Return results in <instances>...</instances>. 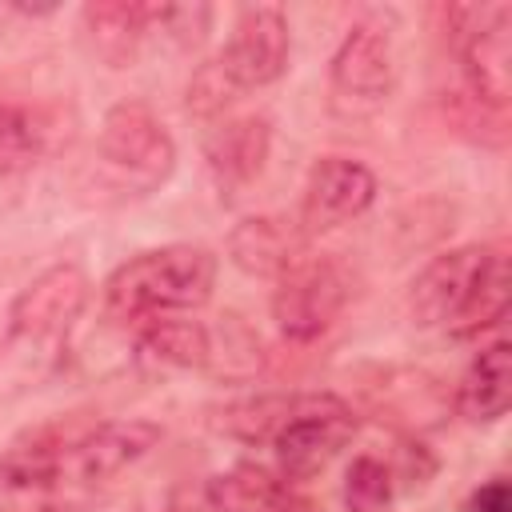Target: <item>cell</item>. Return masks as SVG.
<instances>
[{
  "label": "cell",
  "mask_w": 512,
  "mask_h": 512,
  "mask_svg": "<svg viewBox=\"0 0 512 512\" xmlns=\"http://www.w3.org/2000/svg\"><path fill=\"white\" fill-rule=\"evenodd\" d=\"M372 200H376V176L368 164H360L352 156H324L312 164V172L304 180L296 224L312 240V236H324V232L364 216L372 208Z\"/></svg>",
  "instance_id": "8fae6325"
},
{
  "label": "cell",
  "mask_w": 512,
  "mask_h": 512,
  "mask_svg": "<svg viewBox=\"0 0 512 512\" xmlns=\"http://www.w3.org/2000/svg\"><path fill=\"white\" fill-rule=\"evenodd\" d=\"M472 512H512V504H508V484H504V480H488V484L476 492Z\"/></svg>",
  "instance_id": "ffe728a7"
},
{
  "label": "cell",
  "mask_w": 512,
  "mask_h": 512,
  "mask_svg": "<svg viewBox=\"0 0 512 512\" xmlns=\"http://www.w3.org/2000/svg\"><path fill=\"white\" fill-rule=\"evenodd\" d=\"M396 20L388 12L360 16L328 60V100L340 116L376 112L396 88Z\"/></svg>",
  "instance_id": "52a82bcc"
},
{
  "label": "cell",
  "mask_w": 512,
  "mask_h": 512,
  "mask_svg": "<svg viewBox=\"0 0 512 512\" xmlns=\"http://www.w3.org/2000/svg\"><path fill=\"white\" fill-rule=\"evenodd\" d=\"M392 492H396V472L384 460L364 452V456H356L348 464V476H344L348 512H380V508H388Z\"/></svg>",
  "instance_id": "d6986e66"
},
{
  "label": "cell",
  "mask_w": 512,
  "mask_h": 512,
  "mask_svg": "<svg viewBox=\"0 0 512 512\" xmlns=\"http://www.w3.org/2000/svg\"><path fill=\"white\" fill-rule=\"evenodd\" d=\"M80 32L96 60L108 68H128L156 44V4L152 0H92L80 8Z\"/></svg>",
  "instance_id": "7c38bea8"
},
{
  "label": "cell",
  "mask_w": 512,
  "mask_h": 512,
  "mask_svg": "<svg viewBox=\"0 0 512 512\" xmlns=\"http://www.w3.org/2000/svg\"><path fill=\"white\" fill-rule=\"evenodd\" d=\"M508 248L460 244L432 256L408 284V316L416 328L448 336H480L508 316Z\"/></svg>",
  "instance_id": "7a4b0ae2"
},
{
  "label": "cell",
  "mask_w": 512,
  "mask_h": 512,
  "mask_svg": "<svg viewBox=\"0 0 512 512\" xmlns=\"http://www.w3.org/2000/svg\"><path fill=\"white\" fill-rule=\"evenodd\" d=\"M204 500L212 512H316L300 484L256 460H240L208 476Z\"/></svg>",
  "instance_id": "4fadbf2b"
},
{
  "label": "cell",
  "mask_w": 512,
  "mask_h": 512,
  "mask_svg": "<svg viewBox=\"0 0 512 512\" xmlns=\"http://www.w3.org/2000/svg\"><path fill=\"white\" fill-rule=\"evenodd\" d=\"M96 160L116 192L148 196L176 172V140L144 100H116L96 132Z\"/></svg>",
  "instance_id": "277c9868"
},
{
  "label": "cell",
  "mask_w": 512,
  "mask_h": 512,
  "mask_svg": "<svg viewBox=\"0 0 512 512\" xmlns=\"http://www.w3.org/2000/svg\"><path fill=\"white\" fill-rule=\"evenodd\" d=\"M88 272L72 260L44 268L32 276L8 304L4 316V336L12 344H56L72 332L80 312L88 308Z\"/></svg>",
  "instance_id": "9c48e42d"
},
{
  "label": "cell",
  "mask_w": 512,
  "mask_h": 512,
  "mask_svg": "<svg viewBox=\"0 0 512 512\" xmlns=\"http://www.w3.org/2000/svg\"><path fill=\"white\" fill-rule=\"evenodd\" d=\"M356 436V412L344 396L336 392H288L284 416L268 440L276 456V472L288 476L292 484H304L320 476Z\"/></svg>",
  "instance_id": "8992f818"
},
{
  "label": "cell",
  "mask_w": 512,
  "mask_h": 512,
  "mask_svg": "<svg viewBox=\"0 0 512 512\" xmlns=\"http://www.w3.org/2000/svg\"><path fill=\"white\" fill-rule=\"evenodd\" d=\"M60 148V116L44 104L0 96V180L32 172Z\"/></svg>",
  "instance_id": "2e32d148"
},
{
  "label": "cell",
  "mask_w": 512,
  "mask_h": 512,
  "mask_svg": "<svg viewBox=\"0 0 512 512\" xmlns=\"http://www.w3.org/2000/svg\"><path fill=\"white\" fill-rule=\"evenodd\" d=\"M268 152H272V120L260 112L228 116L204 140V160L220 192L248 188L264 172Z\"/></svg>",
  "instance_id": "5bb4252c"
},
{
  "label": "cell",
  "mask_w": 512,
  "mask_h": 512,
  "mask_svg": "<svg viewBox=\"0 0 512 512\" xmlns=\"http://www.w3.org/2000/svg\"><path fill=\"white\" fill-rule=\"evenodd\" d=\"M272 284H276L272 288V320H276L280 336L292 344L320 340L348 304L344 268L324 252L316 256L312 248L296 264H288Z\"/></svg>",
  "instance_id": "ba28073f"
},
{
  "label": "cell",
  "mask_w": 512,
  "mask_h": 512,
  "mask_svg": "<svg viewBox=\"0 0 512 512\" xmlns=\"http://www.w3.org/2000/svg\"><path fill=\"white\" fill-rule=\"evenodd\" d=\"M436 12L460 60L468 96L500 116L512 96V4H444Z\"/></svg>",
  "instance_id": "5b68a950"
},
{
  "label": "cell",
  "mask_w": 512,
  "mask_h": 512,
  "mask_svg": "<svg viewBox=\"0 0 512 512\" xmlns=\"http://www.w3.org/2000/svg\"><path fill=\"white\" fill-rule=\"evenodd\" d=\"M308 252V236L288 216H248L228 232V260L248 276L276 280Z\"/></svg>",
  "instance_id": "9a60e30c"
},
{
  "label": "cell",
  "mask_w": 512,
  "mask_h": 512,
  "mask_svg": "<svg viewBox=\"0 0 512 512\" xmlns=\"http://www.w3.org/2000/svg\"><path fill=\"white\" fill-rule=\"evenodd\" d=\"M136 352L164 368H208L212 328L192 316H156L136 328Z\"/></svg>",
  "instance_id": "ac0fdd59"
},
{
  "label": "cell",
  "mask_w": 512,
  "mask_h": 512,
  "mask_svg": "<svg viewBox=\"0 0 512 512\" xmlns=\"http://www.w3.org/2000/svg\"><path fill=\"white\" fill-rule=\"evenodd\" d=\"M160 444L152 420L44 428L0 452V512H80Z\"/></svg>",
  "instance_id": "6da1fadb"
},
{
  "label": "cell",
  "mask_w": 512,
  "mask_h": 512,
  "mask_svg": "<svg viewBox=\"0 0 512 512\" xmlns=\"http://www.w3.org/2000/svg\"><path fill=\"white\" fill-rule=\"evenodd\" d=\"M216 288V256L204 244H160L128 256L104 280V312L140 328L156 316H188Z\"/></svg>",
  "instance_id": "3957f363"
},
{
  "label": "cell",
  "mask_w": 512,
  "mask_h": 512,
  "mask_svg": "<svg viewBox=\"0 0 512 512\" xmlns=\"http://www.w3.org/2000/svg\"><path fill=\"white\" fill-rule=\"evenodd\" d=\"M292 56V32L288 16L276 4H248L240 8L228 44L212 56L224 84L240 96L252 88H268L288 72Z\"/></svg>",
  "instance_id": "30bf717a"
},
{
  "label": "cell",
  "mask_w": 512,
  "mask_h": 512,
  "mask_svg": "<svg viewBox=\"0 0 512 512\" xmlns=\"http://www.w3.org/2000/svg\"><path fill=\"white\" fill-rule=\"evenodd\" d=\"M456 416L468 424H496L512 404V344H484L456 380Z\"/></svg>",
  "instance_id": "e0dca14e"
}]
</instances>
